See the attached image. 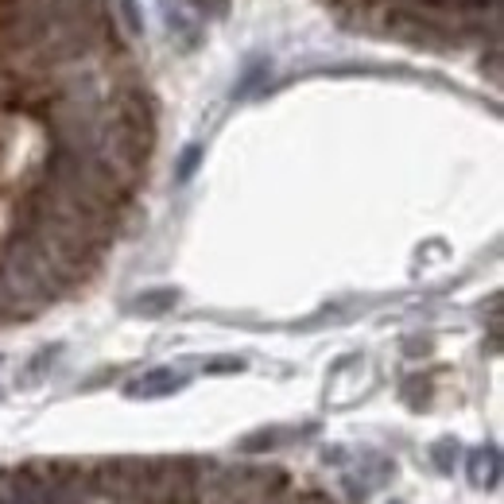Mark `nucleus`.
<instances>
[{
  "label": "nucleus",
  "mask_w": 504,
  "mask_h": 504,
  "mask_svg": "<svg viewBox=\"0 0 504 504\" xmlns=\"http://www.w3.org/2000/svg\"><path fill=\"white\" fill-rule=\"evenodd\" d=\"M470 482L477 489H493L500 482V462H497V450H473L470 458Z\"/></svg>",
  "instance_id": "obj_2"
},
{
  "label": "nucleus",
  "mask_w": 504,
  "mask_h": 504,
  "mask_svg": "<svg viewBox=\"0 0 504 504\" xmlns=\"http://www.w3.org/2000/svg\"><path fill=\"white\" fill-rule=\"evenodd\" d=\"M120 4V20H125V28L128 31H140V12H137V4L132 0H117Z\"/></svg>",
  "instance_id": "obj_5"
},
{
  "label": "nucleus",
  "mask_w": 504,
  "mask_h": 504,
  "mask_svg": "<svg viewBox=\"0 0 504 504\" xmlns=\"http://www.w3.org/2000/svg\"><path fill=\"white\" fill-rule=\"evenodd\" d=\"M392 504H400V500H392Z\"/></svg>",
  "instance_id": "obj_9"
},
{
  "label": "nucleus",
  "mask_w": 504,
  "mask_h": 504,
  "mask_svg": "<svg viewBox=\"0 0 504 504\" xmlns=\"http://www.w3.org/2000/svg\"><path fill=\"white\" fill-rule=\"evenodd\" d=\"M179 303V291H171V287H159V291H147L140 295L137 303H132V311H140V314H164L171 311V306Z\"/></svg>",
  "instance_id": "obj_3"
},
{
  "label": "nucleus",
  "mask_w": 504,
  "mask_h": 504,
  "mask_svg": "<svg viewBox=\"0 0 504 504\" xmlns=\"http://www.w3.org/2000/svg\"><path fill=\"white\" fill-rule=\"evenodd\" d=\"M450 450H458V447H454L450 438L435 442V450H431V454H435V462H438V470H450V465H454V462H450Z\"/></svg>",
  "instance_id": "obj_7"
},
{
  "label": "nucleus",
  "mask_w": 504,
  "mask_h": 504,
  "mask_svg": "<svg viewBox=\"0 0 504 504\" xmlns=\"http://www.w3.org/2000/svg\"><path fill=\"white\" fill-rule=\"evenodd\" d=\"M182 4H190L199 16H225L229 12V0H182Z\"/></svg>",
  "instance_id": "obj_4"
},
{
  "label": "nucleus",
  "mask_w": 504,
  "mask_h": 504,
  "mask_svg": "<svg viewBox=\"0 0 504 504\" xmlns=\"http://www.w3.org/2000/svg\"><path fill=\"white\" fill-rule=\"evenodd\" d=\"M199 155H202V147H187V155H182V164H179V179L182 182L194 175V167H199Z\"/></svg>",
  "instance_id": "obj_6"
},
{
  "label": "nucleus",
  "mask_w": 504,
  "mask_h": 504,
  "mask_svg": "<svg viewBox=\"0 0 504 504\" xmlns=\"http://www.w3.org/2000/svg\"><path fill=\"white\" fill-rule=\"evenodd\" d=\"M261 74H264V66H252L249 74H244V82H241V90H237V93H241V97H244V93H249V90H252V85H256V82H261Z\"/></svg>",
  "instance_id": "obj_8"
},
{
  "label": "nucleus",
  "mask_w": 504,
  "mask_h": 504,
  "mask_svg": "<svg viewBox=\"0 0 504 504\" xmlns=\"http://www.w3.org/2000/svg\"><path fill=\"white\" fill-rule=\"evenodd\" d=\"M182 385H187V376L171 373V368H155L137 385H128V396H164V392H179Z\"/></svg>",
  "instance_id": "obj_1"
}]
</instances>
